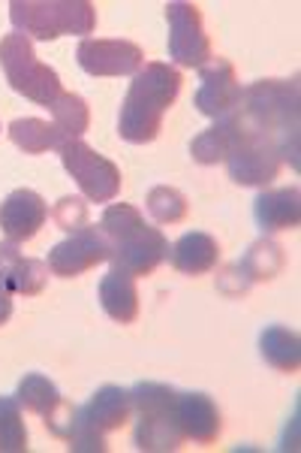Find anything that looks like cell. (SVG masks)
Here are the masks:
<instances>
[{
  "label": "cell",
  "instance_id": "1",
  "mask_svg": "<svg viewBox=\"0 0 301 453\" xmlns=\"http://www.w3.org/2000/svg\"><path fill=\"white\" fill-rule=\"evenodd\" d=\"M181 73L169 64L151 61L133 76L130 91L117 115V136L133 145L154 142L163 130L166 109L175 104L181 91Z\"/></svg>",
  "mask_w": 301,
  "mask_h": 453
},
{
  "label": "cell",
  "instance_id": "2",
  "mask_svg": "<svg viewBox=\"0 0 301 453\" xmlns=\"http://www.w3.org/2000/svg\"><path fill=\"white\" fill-rule=\"evenodd\" d=\"M241 109L253 124L275 140L281 160L298 170V79H260L251 88H245Z\"/></svg>",
  "mask_w": 301,
  "mask_h": 453
},
{
  "label": "cell",
  "instance_id": "3",
  "mask_svg": "<svg viewBox=\"0 0 301 453\" xmlns=\"http://www.w3.org/2000/svg\"><path fill=\"white\" fill-rule=\"evenodd\" d=\"M102 233L112 242V266L124 269L136 279V275H151L154 269L163 263L169 254L166 236L157 226H148L142 211L127 206V203H115L102 211Z\"/></svg>",
  "mask_w": 301,
  "mask_h": 453
},
{
  "label": "cell",
  "instance_id": "4",
  "mask_svg": "<svg viewBox=\"0 0 301 453\" xmlns=\"http://www.w3.org/2000/svg\"><path fill=\"white\" fill-rule=\"evenodd\" d=\"M10 21L27 40L85 36L97 27V6L91 0H12Z\"/></svg>",
  "mask_w": 301,
  "mask_h": 453
},
{
  "label": "cell",
  "instance_id": "5",
  "mask_svg": "<svg viewBox=\"0 0 301 453\" xmlns=\"http://www.w3.org/2000/svg\"><path fill=\"white\" fill-rule=\"evenodd\" d=\"M133 411H139L136 423V448L151 453L178 450L184 444V433L178 426V390L166 384L142 381L130 390Z\"/></svg>",
  "mask_w": 301,
  "mask_h": 453
},
{
  "label": "cell",
  "instance_id": "6",
  "mask_svg": "<svg viewBox=\"0 0 301 453\" xmlns=\"http://www.w3.org/2000/svg\"><path fill=\"white\" fill-rule=\"evenodd\" d=\"M0 67L12 91L46 109L64 94L61 76L34 55V42L25 34H6L0 40Z\"/></svg>",
  "mask_w": 301,
  "mask_h": 453
},
{
  "label": "cell",
  "instance_id": "7",
  "mask_svg": "<svg viewBox=\"0 0 301 453\" xmlns=\"http://www.w3.org/2000/svg\"><path fill=\"white\" fill-rule=\"evenodd\" d=\"M241 112H245V109H241ZM247 121H251V119H247ZM223 164H226V170H230V179L235 181V185L266 188V185H271V181L277 179L283 160H281V151H277L275 140H271L260 124L251 121L247 136L235 145V151L223 160Z\"/></svg>",
  "mask_w": 301,
  "mask_h": 453
},
{
  "label": "cell",
  "instance_id": "8",
  "mask_svg": "<svg viewBox=\"0 0 301 453\" xmlns=\"http://www.w3.org/2000/svg\"><path fill=\"white\" fill-rule=\"evenodd\" d=\"M57 151H61L64 170L76 179V185L82 188V194L91 203H112L121 194V170L109 157L97 155L91 145H85L82 140H70Z\"/></svg>",
  "mask_w": 301,
  "mask_h": 453
},
{
  "label": "cell",
  "instance_id": "9",
  "mask_svg": "<svg viewBox=\"0 0 301 453\" xmlns=\"http://www.w3.org/2000/svg\"><path fill=\"white\" fill-rule=\"evenodd\" d=\"M169 21V58L178 67H205L211 61V40L202 25V10L187 0L166 4Z\"/></svg>",
  "mask_w": 301,
  "mask_h": 453
},
{
  "label": "cell",
  "instance_id": "10",
  "mask_svg": "<svg viewBox=\"0 0 301 453\" xmlns=\"http://www.w3.org/2000/svg\"><path fill=\"white\" fill-rule=\"evenodd\" d=\"M112 257V242L102 233V226L87 224L79 233H70V239L57 242L49 251V263L46 266L57 279H76V275L94 269L97 263Z\"/></svg>",
  "mask_w": 301,
  "mask_h": 453
},
{
  "label": "cell",
  "instance_id": "11",
  "mask_svg": "<svg viewBox=\"0 0 301 453\" xmlns=\"http://www.w3.org/2000/svg\"><path fill=\"white\" fill-rule=\"evenodd\" d=\"M199 91H196L193 104L208 119H226L235 109H241L245 100V88H241L235 67L226 58H211L205 67H199Z\"/></svg>",
  "mask_w": 301,
  "mask_h": 453
},
{
  "label": "cell",
  "instance_id": "12",
  "mask_svg": "<svg viewBox=\"0 0 301 453\" xmlns=\"http://www.w3.org/2000/svg\"><path fill=\"white\" fill-rule=\"evenodd\" d=\"M79 67L87 76H136L145 67V52L130 40H91L79 42Z\"/></svg>",
  "mask_w": 301,
  "mask_h": 453
},
{
  "label": "cell",
  "instance_id": "13",
  "mask_svg": "<svg viewBox=\"0 0 301 453\" xmlns=\"http://www.w3.org/2000/svg\"><path fill=\"white\" fill-rule=\"evenodd\" d=\"M49 206L40 194L31 188H19L0 203V230L6 233L10 242H25L40 233V226L46 224Z\"/></svg>",
  "mask_w": 301,
  "mask_h": 453
},
{
  "label": "cell",
  "instance_id": "14",
  "mask_svg": "<svg viewBox=\"0 0 301 453\" xmlns=\"http://www.w3.org/2000/svg\"><path fill=\"white\" fill-rule=\"evenodd\" d=\"M247 130H251V121H247V115L241 112V109H235L232 115H226V119H217L214 127L202 130L199 136H196L193 142H190V155H193L196 164L202 166H214L220 160H226L235 151V145L247 136Z\"/></svg>",
  "mask_w": 301,
  "mask_h": 453
},
{
  "label": "cell",
  "instance_id": "15",
  "mask_svg": "<svg viewBox=\"0 0 301 453\" xmlns=\"http://www.w3.org/2000/svg\"><path fill=\"white\" fill-rule=\"evenodd\" d=\"M49 281V266L42 260L25 257L19 242H0V288L10 294L36 296Z\"/></svg>",
  "mask_w": 301,
  "mask_h": 453
},
{
  "label": "cell",
  "instance_id": "16",
  "mask_svg": "<svg viewBox=\"0 0 301 453\" xmlns=\"http://www.w3.org/2000/svg\"><path fill=\"white\" fill-rule=\"evenodd\" d=\"M178 426L196 444H214L220 435V411L208 393H178Z\"/></svg>",
  "mask_w": 301,
  "mask_h": 453
},
{
  "label": "cell",
  "instance_id": "17",
  "mask_svg": "<svg viewBox=\"0 0 301 453\" xmlns=\"http://www.w3.org/2000/svg\"><path fill=\"white\" fill-rule=\"evenodd\" d=\"M256 224L262 233L296 230L301 224V194L298 188H281V191H266L256 196L253 206Z\"/></svg>",
  "mask_w": 301,
  "mask_h": 453
},
{
  "label": "cell",
  "instance_id": "18",
  "mask_svg": "<svg viewBox=\"0 0 301 453\" xmlns=\"http://www.w3.org/2000/svg\"><path fill=\"white\" fill-rule=\"evenodd\" d=\"M85 414V420L91 423L94 429H100L102 435L112 433V429H121L124 423L130 420L133 414V399H130V390L124 387H115V384H106L100 387L97 393L91 396L85 408H79Z\"/></svg>",
  "mask_w": 301,
  "mask_h": 453
},
{
  "label": "cell",
  "instance_id": "19",
  "mask_svg": "<svg viewBox=\"0 0 301 453\" xmlns=\"http://www.w3.org/2000/svg\"><path fill=\"white\" fill-rule=\"evenodd\" d=\"M169 263L184 275H205L217 266L220 260V245L208 233H184L172 248H169Z\"/></svg>",
  "mask_w": 301,
  "mask_h": 453
},
{
  "label": "cell",
  "instance_id": "20",
  "mask_svg": "<svg viewBox=\"0 0 301 453\" xmlns=\"http://www.w3.org/2000/svg\"><path fill=\"white\" fill-rule=\"evenodd\" d=\"M100 305L117 324H133L139 314V290L133 275L117 266L109 269L100 281Z\"/></svg>",
  "mask_w": 301,
  "mask_h": 453
},
{
  "label": "cell",
  "instance_id": "21",
  "mask_svg": "<svg viewBox=\"0 0 301 453\" xmlns=\"http://www.w3.org/2000/svg\"><path fill=\"white\" fill-rule=\"evenodd\" d=\"M260 354L268 366H275L277 372H298L301 366V342L298 335L286 326L275 324V326H266L260 335Z\"/></svg>",
  "mask_w": 301,
  "mask_h": 453
},
{
  "label": "cell",
  "instance_id": "22",
  "mask_svg": "<svg viewBox=\"0 0 301 453\" xmlns=\"http://www.w3.org/2000/svg\"><path fill=\"white\" fill-rule=\"evenodd\" d=\"M10 140L19 145L25 155H42L49 149H61L64 142H70L67 136L57 130L55 121L42 119H16L10 124Z\"/></svg>",
  "mask_w": 301,
  "mask_h": 453
},
{
  "label": "cell",
  "instance_id": "23",
  "mask_svg": "<svg viewBox=\"0 0 301 453\" xmlns=\"http://www.w3.org/2000/svg\"><path fill=\"white\" fill-rule=\"evenodd\" d=\"M16 399H19L21 408L40 414L42 420H49L51 414L64 405L61 390H57L46 375H40V372H31V375L21 378L19 387H16Z\"/></svg>",
  "mask_w": 301,
  "mask_h": 453
},
{
  "label": "cell",
  "instance_id": "24",
  "mask_svg": "<svg viewBox=\"0 0 301 453\" xmlns=\"http://www.w3.org/2000/svg\"><path fill=\"white\" fill-rule=\"evenodd\" d=\"M235 266L241 269V275L251 284L271 281L283 269V248L277 242H271V239H260V242H253L247 248V254L235 263Z\"/></svg>",
  "mask_w": 301,
  "mask_h": 453
},
{
  "label": "cell",
  "instance_id": "25",
  "mask_svg": "<svg viewBox=\"0 0 301 453\" xmlns=\"http://www.w3.org/2000/svg\"><path fill=\"white\" fill-rule=\"evenodd\" d=\"M49 109H51V119H55L57 130H61L67 140H79L87 130V124H91V109H87L85 97H79V94L64 91Z\"/></svg>",
  "mask_w": 301,
  "mask_h": 453
},
{
  "label": "cell",
  "instance_id": "26",
  "mask_svg": "<svg viewBox=\"0 0 301 453\" xmlns=\"http://www.w3.org/2000/svg\"><path fill=\"white\" fill-rule=\"evenodd\" d=\"M27 450V429L19 399L0 396V453H25Z\"/></svg>",
  "mask_w": 301,
  "mask_h": 453
},
{
  "label": "cell",
  "instance_id": "27",
  "mask_svg": "<svg viewBox=\"0 0 301 453\" xmlns=\"http://www.w3.org/2000/svg\"><path fill=\"white\" fill-rule=\"evenodd\" d=\"M148 211L157 224H178L187 218V196L178 188L160 185L148 194Z\"/></svg>",
  "mask_w": 301,
  "mask_h": 453
},
{
  "label": "cell",
  "instance_id": "28",
  "mask_svg": "<svg viewBox=\"0 0 301 453\" xmlns=\"http://www.w3.org/2000/svg\"><path fill=\"white\" fill-rule=\"evenodd\" d=\"M64 441H67L70 450H85V453H102L109 448L100 429H94L91 423L85 420V414L79 411V408H76V414H72V423H70L67 438H64Z\"/></svg>",
  "mask_w": 301,
  "mask_h": 453
},
{
  "label": "cell",
  "instance_id": "29",
  "mask_svg": "<svg viewBox=\"0 0 301 453\" xmlns=\"http://www.w3.org/2000/svg\"><path fill=\"white\" fill-rule=\"evenodd\" d=\"M55 224L67 233H79L82 226H87V203L79 196H64L55 206Z\"/></svg>",
  "mask_w": 301,
  "mask_h": 453
},
{
  "label": "cell",
  "instance_id": "30",
  "mask_svg": "<svg viewBox=\"0 0 301 453\" xmlns=\"http://www.w3.org/2000/svg\"><path fill=\"white\" fill-rule=\"evenodd\" d=\"M12 318V294L6 288H0V326Z\"/></svg>",
  "mask_w": 301,
  "mask_h": 453
}]
</instances>
